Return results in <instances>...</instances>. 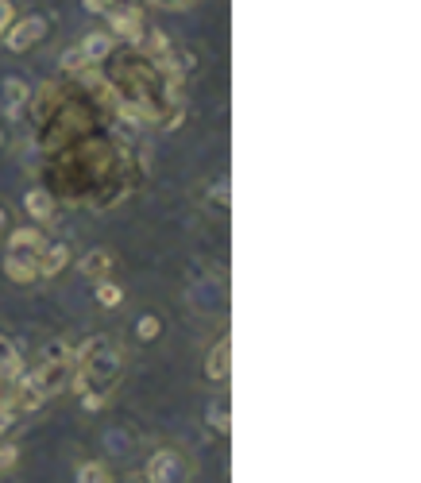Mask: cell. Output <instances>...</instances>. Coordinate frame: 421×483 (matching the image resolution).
Returning <instances> with one entry per match:
<instances>
[{
    "mask_svg": "<svg viewBox=\"0 0 421 483\" xmlns=\"http://www.w3.org/2000/svg\"><path fill=\"white\" fill-rule=\"evenodd\" d=\"M51 159V179L58 193L70 205H89V209H108L124 201L136 186V170H132V155L120 139L108 136H86L62 148Z\"/></svg>",
    "mask_w": 421,
    "mask_h": 483,
    "instance_id": "1",
    "label": "cell"
},
{
    "mask_svg": "<svg viewBox=\"0 0 421 483\" xmlns=\"http://www.w3.org/2000/svg\"><path fill=\"white\" fill-rule=\"evenodd\" d=\"M124 379V352L112 344V336H89L74 348V391H101L112 398V391Z\"/></svg>",
    "mask_w": 421,
    "mask_h": 483,
    "instance_id": "2",
    "label": "cell"
},
{
    "mask_svg": "<svg viewBox=\"0 0 421 483\" xmlns=\"http://www.w3.org/2000/svg\"><path fill=\"white\" fill-rule=\"evenodd\" d=\"M139 476L148 483H198V468H193V460L182 453V448H170V445L155 448Z\"/></svg>",
    "mask_w": 421,
    "mask_h": 483,
    "instance_id": "3",
    "label": "cell"
},
{
    "mask_svg": "<svg viewBox=\"0 0 421 483\" xmlns=\"http://www.w3.org/2000/svg\"><path fill=\"white\" fill-rule=\"evenodd\" d=\"M46 36H51V15H43V12L15 15V20L5 27V39H0V51L27 55L31 46H39Z\"/></svg>",
    "mask_w": 421,
    "mask_h": 483,
    "instance_id": "4",
    "label": "cell"
},
{
    "mask_svg": "<svg viewBox=\"0 0 421 483\" xmlns=\"http://www.w3.org/2000/svg\"><path fill=\"white\" fill-rule=\"evenodd\" d=\"M105 20H108V36L117 39V43H128V46H139L143 39V31H148V15H143V5H112L105 12Z\"/></svg>",
    "mask_w": 421,
    "mask_h": 483,
    "instance_id": "5",
    "label": "cell"
},
{
    "mask_svg": "<svg viewBox=\"0 0 421 483\" xmlns=\"http://www.w3.org/2000/svg\"><path fill=\"white\" fill-rule=\"evenodd\" d=\"M27 379L36 383V391L51 402L62 391H70V379H74V364H62V360H39L36 367L27 372Z\"/></svg>",
    "mask_w": 421,
    "mask_h": 483,
    "instance_id": "6",
    "label": "cell"
},
{
    "mask_svg": "<svg viewBox=\"0 0 421 483\" xmlns=\"http://www.w3.org/2000/svg\"><path fill=\"white\" fill-rule=\"evenodd\" d=\"M67 89H70V82H43L39 89H31V97H27V108H24V120L36 128V124H43L51 112L62 105V97H67Z\"/></svg>",
    "mask_w": 421,
    "mask_h": 483,
    "instance_id": "7",
    "label": "cell"
},
{
    "mask_svg": "<svg viewBox=\"0 0 421 483\" xmlns=\"http://www.w3.org/2000/svg\"><path fill=\"white\" fill-rule=\"evenodd\" d=\"M24 213L31 224H39V229H46V224H58V198L46 186H31L24 193Z\"/></svg>",
    "mask_w": 421,
    "mask_h": 483,
    "instance_id": "8",
    "label": "cell"
},
{
    "mask_svg": "<svg viewBox=\"0 0 421 483\" xmlns=\"http://www.w3.org/2000/svg\"><path fill=\"white\" fill-rule=\"evenodd\" d=\"M229 375H232V341H229V333H224L221 341L205 352V383L224 386Z\"/></svg>",
    "mask_w": 421,
    "mask_h": 483,
    "instance_id": "9",
    "label": "cell"
},
{
    "mask_svg": "<svg viewBox=\"0 0 421 483\" xmlns=\"http://www.w3.org/2000/svg\"><path fill=\"white\" fill-rule=\"evenodd\" d=\"M5 236H8V240H5V248L15 252V255H39L46 244H51L39 224H15V229H8Z\"/></svg>",
    "mask_w": 421,
    "mask_h": 483,
    "instance_id": "10",
    "label": "cell"
},
{
    "mask_svg": "<svg viewBox=\"0 0 421 483\" xmlns=\"http://www.w3.org/2000/svg\"><path fill=\"white\" fill-rule=\"evenodd\" d=\"M77 271H82L86 279H108L112 271H117V252L112 248H89L82 260H77Z\"/></svg>",
    "mask_w": 421,
    "mask_h": 483,
    "instance_id": "11",
    "label": "cell"
},
{
    "mask_svg": "<svg viewBox=\"0 0 421 483\" xmlns=\"http://www.w3.org/2000/svg\"><path fill=\"white\" fill-rule=\"evenodd\" d=\"M5 279L15 283V286H31L39 283V263L36 255H15V252H5Z\"/></svg>",
    "mask_w": 421,
    "mask_h": 483,
    "instance_id": "12",
    "label": "cell"
},
{
    "mask_svg": "<svg viewBox=\"0 0 421 483\" xmlns=\"http://www.w3.org/2000/svg\"><path fill=\"white\" fill-rule=\"evenodd\" d=\"M36 263H39V279H62V271L74 263V255H70L67 244H46L36 255Z\"/></svg>",
    "mask_w": 421,
    "mask_h": 483,
    "instance_id": "13",
    "label": "cell"
},
{
    "mask_svg": "<svg viewBox=\"0 0 421 483\" xmlns=\"http://www.w3.org/2000/svg\"><path fill=\"white\" fill-rule=\"evenodd\" d=\"M77 46H82V55H86L89 67H101V62H105L112 51H117V39H112L105 27H97V31H86Z\"/></svg>",
    "mask_w": 421,
    "mask_h": 483,
    "instance_id": "14",
    "label": "cell"
},
{
    "mask_svg": "<svg viewBox=\"0 0 421 483\" xmlns=\"http://www.w3.org/2000/svg\"><path fill=\"white\" fill-rule=\"evenodd\" d=\"M27 97H31V89H27L24 77H15V74L5 77V112H8V120H20L24 117Z\"/></svg>",
    "mask_w": 421,
    "mask_h": 483,
    "instance_id": "15",
    "label": "cell"
},
{
    "mask_svg": "<svg viewBox=\"0 0 421 483\" xmlns=\"http://www.w3.org/2000/svg\"><path fill=\"white\" fill-rule=\"evenodd\" d=\"M93 298H97V305H101V310H120L124 305V286L117 283V279H97L93 283Z\"/></svg>",
    "mask_w": 421,
    "mask_h": 483,
    "instance_id": "16",
    "label": "cell"
},
{
    "mask_svg": "<svg viewBox=\"0 0 421 483\" xmlns=\"http://www.w3.org/2000/svg\"><path fill=\"white\" fill-rule=\"evenodd\" d=\"M74 483H117V476L105 460H82L74 468Z\"/></svg>",
    "mask_w": 421,
    "mask_h": 483,
    "instance_id": "17",
    "label": "cell"
},
{
    "mask_svg": "<svg viewBox=\"0 0 421 483\" xmlns=\"http://www.w3.org/2000/svg\"><path fill=\"white\" fill-rule=\"evenodd\" d=\"M132 336H136V341L139 344H155L159 341V336H163V317H159V313H139L136 317V325H132Z\"/></svg>",
    "mask_w": 421,
    "mask_h": 483,
    "instance_id": "18",
    "label": "cell"
},
{
    "mask_svg": "<svg viewBox=\"0 0 421 483\" xmlns=\"http://www.w3.org/2000/svg\"><path fill=\"white\" fill-rule=\"evenodd\" d=\"M205 422L213 426V433H221V437H224V433H232V402L229 398H217L213 406L205 410Z\"/></svg>",
    "mask_w": 421,
    "mask_h": 483,
    "instance_id": "19",
    "label": "cell"
},
{
    "mask_svg": "<svg viewBox=\"0 0 421 483\" xmlns=\"http://www.w3.org/2000/svg\"><path fill=\"white\" fill-rule=\"evenodd\" d=\"M82 70H89V62H86V55H82V46H70L67 55H62V74L67 77H74V74H82Z\"/></svg>",
    "mask_w": 421,
    "mask_h": 483,
    "instance_id": "20",
    "label": "cell"
},
{
    "mask_svg": "<svg viewBox=\"0 0 421 483\" xmlns=\"http://www.w3.org/2000/svg\"><path fill=\"white\" fill-rule=\"evenodd\" d=\"M39 360H62V364H74V348H70L67 341H51V344H43Z\"/></svg>",
    "mask_w": 421,
    "mask_h": 483,
    "instance_id": "21",
    "label": "cell"
},
{
    "mask_svg": "<svg viewBox=\"0 0 421 483\" xmlns=\"http://www.w3.org/2000/svg\"><path fill=\"white\" fill-rule=\"evenodd\" d=\"M15 464H20V445L8 441V437H0V472H12Z\"/></svg>",
    "mask_w": 421,
    "mask_h": 483,
    "instance_id": "22",
    "label": "cell"
},
{
    "mask_svg": "<svg viewBox=\"0 0 421 483\" xmlns=\"http://www.w3.org/2000/svg\"><path fill=\"white\" fill-rule=\"evenodd\" d=\"M77 398H82V410H89V414L108 406V395H101V391H77Z\"/></svg>",
    "mask_w": 421,
    "mask_h": 483,
    "instance_id": "23",
    "label": "cell"
},
{
    "mask_svg": "<svg viewBox=\"0 0 421 483\" xmlns=\"http://www.w3.org/2000/svg\"><path fill=\"white\" fill-rule=\"evenodd\" d=\"M151 8H163V12H186V8H193L198 0H148Z\"/></svg>",
    "mask_w": 421,
    "mask_h": 483,
    "instance_id": "24",
    "label": "cell"
},
{
    "mask_svg": "<svg viewBox=\"0 0 421 483\" xmlns=\"http://www.w3.org/2000/svg\"><path fill=\"white\" fill-rule=\"evenodd\" d=\"M86 5V12H93V15H105L112 5H117V0H82Z\"/></svg>",
    "mask_w": 421,
    "mask_h": 483,
    "instance_id": "25",
    "label": "cell"
},
{
    "mask_svg": "<svg viewBox=\"0 0 421 483\" xmlns=\"http://www.w3.org/2000/svg\"><path fill=\"white\" fill-rule=\"evenodd\" d=\"M8 229H12V221H8V209H5V205H0V236H5Z\"/></svg>",
    "mask_w": 421,
    "mask_h": 483,
    "instance_id": "26",
    "label": "cell"
},
{
    "mask_svg": "<svg viewBox=\"0 0 421 483\" xmlns=\"http://www.w3.org/2000/svg\"><path fill=\"white\" fill-rule=\"evenodd\" d=\"M8 148V132H5V124H0V151Z\"/></svg>",
    "mask_w": 421,
    "mask_h": 483,
    "instance_id": "27",
    "label": "cell"
},
{
    "mask_svg": "<svg viewBox=\"0 0 421 483\" xmlns=\"http://www.w3.org/2000/svg\"><path fill=\"white\" fill-rule=\"evenodd\" d=\"M128 483H148V479H143V476H132V479H128Z\"/></svg>",
    "mask_w": 421,
    "mask_h": 483,
    "instance_id": "28",
    "label": "cell"
},
{
    "mask_svg": "<svg viewBox=\"0 0 421 483\" xmlns=\"http://www.w3.org/2000/svg\"><path fill=\"white\" fill-rule=\"evenodd\" d=\"M0 39H5V27H0Z\"/></svg>",
    "mask_w": 421,
    "mask_h": 483,
    "instance_id": "29",
    "label": "cell"
}]
</instances>
